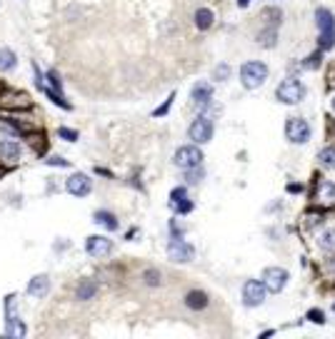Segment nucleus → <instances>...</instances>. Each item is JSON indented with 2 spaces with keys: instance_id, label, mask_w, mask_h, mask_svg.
<instances>
[{
  "instance_id": "nucleus-28",
  "label": "nucleus",
  "mask_w": 335,
  "mask_h": 339,
  "mask_svg": "<svg viewBox=\"0 0 335 339\" xmlns=\"http://www.w3.org/2000/svg\"><path fill=\"white\" fill-rule=\"evenodd\" d=\"M200 177H203V170H200V167H190V170H185V180L190 182V185L200 182Z\"/></svg>"
},
{
  "instance_id": "nucleus-35",
  "label": "nucleus",
  "mask_w": 335,
  "mask_h": 339,
  "mask_svg": "<svg viewBox=\"0 0 335 339\" xmlns=\"http://www.w3.org/2000/svg\"><path fill=\"white\" fill-rule=\"evenodd\" d=\"M318 220H320L318 215H308V220H305V225H308V227H315V225H318Z\"/></svg>"
},
{
  "instance_id": "nucleus-7",
  "label": "nucleus",
  "mask_w": 335,
  "mask_h": 339,
  "mask_svg": "<svg viewBox=\"0 0 335 339\" xmlns=\"http://www.w3.org/2000/svg\"><path fill=\"white\" fill-rule=\"evenodd\" d=\"M167 257H170L173 262H190L193 257H195V249H193V245H188L185 240L173 237V240L167 242Z\"/></svg>"
},
{
  "instance_id": "nucleus-15",
  "label": "nucleus",
  "mask_w": 335,
  "mask_h": 339,
  "mask_svg": "<svg viewBox=\"0 0 335 339\" xmlns=\"http://www.w3.org/2000/svg\"><path fill=\"white\" fill-rule=\"evenodd\" d=\"M318 200L323 204H335V182L323 180L318 185Z\"/></svg>"
},
{
  "instance_id": "nucleus-13",
  "label": "nucleus",
  "mask_w": 335,
  "mask_h": 339,
  "mask_svg": "<svg viewBox=\"0 0 335 339\" xmlns=\"http://www.w3.org/2000/svg\"><path fill=\"white\" fill-rule=\"evenodd\" d=\"M5 307H8V329H5V334H8V337H23L25 324L13 315V297H8V304H5Z\"/></svg>"
},
{
  "instance_id": "nucleus-17",
  "label": "nucleus",
  "mask_w": 335,
  "mask_h": 339,
  "mask_svg": "<svg viewBox=\"0 0 335 339\" xmlns=\"http://www.w3.org/2000/svg\"><path fill=\"white\" fill-rule=\"evenodd\" d=\"M315 18H318V28H320V33H325V30H335V18H333V13H330V10L318 8Z\"/></svg>"
},
{
  "instance_id": "nucleus-37",
  "label": "nucleus",
  "mask_w": 335,
  "mask_h": 339,
  "mask_svg": "<svg viewBox=\"0 0 335 339\" xmlns=\"http://www.w3.org/2000/svg\"><path fill=\"white\" fill-rule=\"evenodd\" d=\"M333 110H335V100H333Z\"/></svg>"
},
{
  "instance_id": "nucleus-34",
  "label": "nucleus",
  "mask_w": 335,
  "mask_h": 339,
  "mask_svg": "<svg viewBox=\"0 0 335 339\" xmlns=\"http://www.w3.org/2000/svg\"><path fill=\"white\" fill-rule=\"evenodd\" d=\"M313 319V322H318V324H323V312H320V309H313L310 315H308Z\"/></svg>"
},
{
  "instance_id": "nucleus-11",
  "label": "nucleus",
  "mask_w": 335,
  "mask_h": 339,
  "mask_svg": "<svg viewBox=\"0 0 335 339\" xmlns=\"http://www.w3.org/2000/svg\"><path fill=\"white\" fill-rule=\"evenodd\" d=\"M190 97H193V105L195 108H208L210 105V97H213V85L210 83H195Z\"/></svg>"
},
{
  "instance_id": "nucleus-14",
  "label": "nucleus",
  "mask_w": 335,
  "mask_h": 339,
  "mask_svg": "<svg viewBox=\"0 0 335 339\" xmlns=\"http://www.w3.org/2000/svg\"><path fill=\"white\" fill-rule=\"evenodd\" d=\"M28 292L33 294V297H45L50 292V279L45 274H38V277H33L30 279V284H28Z\"/></svg>"
},
{
  "instance_id": "nucleus-3",
  "label": "nucleus",
  "mask_w": 335,
  "mask_h": 339,
  "mask_svg": "<svg viewBox=\"0 0 335 339\" xmlns=\"http://www.w3.org/2000/svg\"><path fill=\"white\" fill-rule=\"evenodd\" d=\"M188 135L195 145H205V142H210V137H213V120L208 117V115H200V117H195L190 122V127H188Z\"/></svg>"
},
{
  "instance_id": "nucleus-23",
  "label": "nucleus",
  "mask_w": 335,
  "mask_h": 339,
  "mask_svg": "<svg viewBox=\"0 0 335 339\" xmlns=\"http://www.w3.org/2000/svg\"><path fill=\"white\" fill-rule=\"evenodd\" d=\"M98 292V287L93 282H83L80 287H78V299H93Z\"/></svg>"
},
{
  "instance_id": "nucleus-16",
  "label": "nucleus",
  "mask_w": 335,
  "mask_h": 339,
  "mask_svg": "<svg viewBox=\"0 0 335 339\" xmlns=\"http://www.w3.org/2000/svg\"><path fill=\"white\" fill-rule=\"evenodd\" d=\"M185 304L190 307V309H205L208 307V294L200 292V290H193V292H188V297H185Z\"/></svg>"
},
{
  "instance_id": "nucleus-10",
  "label": "nucleus",
  "mask_w": 335,
  "mask_h": 339,
  "mask_svg": "<svg viewBox=\"0 0 335 339\" xmlns=\"http://www.w3.org/2000/svg\"><path fill=\"white\" fill-rule=\"evenodd\" d=\"M85 249H88V254H90V257H98V259H103V257H108V254L113 252V242H110L108 237L93 234V237H88V242H85Z\"/></svg>"
},
{
  "instance_id": "nucleus-30",
  "label": "nucleus",
  "mask_w": 335,
  "mask_h": 339,
  "mask_svg": "<svg viewBox=\"0 0 335 339\" xmlns=\"http://www.w3.org/2000/svg\"><path fill=\"white\" fill-rule=\"evenodd\" d=\"M48 165H55V167H68L70 162L68 160H63V158H50V160H45Z\"/></svg>"
},
{
  "instance_id": "nucleus-24",
  "label": "nucleus",
  "mask_w": 335,
  "mask_h": 339,
  "mask_svg": "<svg viewBox=\"0 0 335 339\" xmlns=\"http://www.w3.org/2000/svg\"><path fill=\"white\" fill-rule=\"evenodd\" d=\"M183 200H188V190H185V187H175V190L170 192V207H175V204L183 202Z\"/></svg>"
},
{
  "instance_id": "nucleus-26",
  "label": "nucleus",
  "mask_w": 335,
  "mask_h": 339,
  "mask_svg": "<svg viewBox=\"0 0 335 339\" xmlns=\"http://www.w3.org/2000/svg\"><path fill=\"white\" fill-rule=\"evenodd\" d=\"M333 45H335V30L320 33V47H323V50H330Z\"/></svg>"
},
{
  "instance_id": "nucleus-4",
  "label": "nucleus",
  "mask_w": 335,
  "mask_h": 339,
  "mask_svg": "<svg viewBox=\"0 0 335 339\" xmlns=\"http://www.w3.org/2000/svg\"><path fill=\"white\" fill-rule=\"evenodd\" d=\"M285 137L293 142V145H303V142H308V137H310V125H308L303 117H288Z\"/></svg>"
},
{
  "instance_id": "nucleus-5",
  "label": "nucleus",
  "mask_w": 335,
  "mask_h": 339,
  "mask_svg": "<svg viewBox=\"0 0 335 339\" xmlns=\"http://www.w3.org/2000/svg\"><path fill=\"white\" fill-rule=\"evenodd\" d=\"M173 162H175L178 167H183V170L200 167V165H203V152H200V147H198V145H183V147L175 152Z\"/></svg>"
},
{
  "instance_id": "nucleus-21",
  "label": "nucleus",
  "mask_w": 335,
  "mask_h": 339,
  "mask_svg": "<svg viewBox=\"0 0 335 339\" xmlns=\"http://www.w3.org/2000/svg\"><path fill=\"white\" fill-rule=\"evenodd\" d=\"M195 25H198L200 30H208V28L213 25V13H210L208 8H200V10L195 13Z\"/></svg>"
},
{
  "instance_id": "nucleus-9",
  "label": "nucleus",
  "mask_w": 335,
  "mask_h": 339,
  "mask_svg": "<svg viewBox=\"0 0 335 339\" xmlns=\"http://www.w3.org/2000/svg\"><path fill=\"white\" fill-rule=\"evenodd\" d=\"M65 190H68L70 195H75V197H85V195H90V190H93V182H90V177H88V175H83V172H75V175H70V177H68V182H65Z\"/></svg>"
},
{
  "instance_id": "nucleus-29",
  "label": "nucleus",
  "mask_w": 335,
  "mask_h": 339,
  "mask_svg": "<svg viewBox=\"0 0 335 339\" xmlns=\"http://www.w3.org/2000/svg\"><path fill=\"white\" fill-rule=\"evenodd\" d=\"M48 77H50V85H53L55 90H60V88H63V83H60V77H58V72H55V70H50Z\"/></svg>"
},
{
  "instance_id": "nucleus-8",
  "label": "nucleus",
  "mask_w": 335,
  "mask_h": 339,
  "mask_svg": "<svg viewBox=\"0 0 335 339\" xmlns=\"http://www.w3.org/2000/svg\"><path fill=\"white\" fill-rule=\"evenodd\" d=\"M263 284L268 292H283L288 284V272L283 267H268L263 272Z\"/></svg>"
},
{
  "instance_id": "nucleus-19",
  "label": "nucleus",
  "mask_w": 335,
  "mask_h": 339,
  "mask_svg": "<svg viewBox=\"0 0 335 339\" xmlns=\"http://www.w3.org/2000/svg\"><path fill=\"white\" fill-rule=\"evenodd\" d=\"M95 222L103 227H108L110 232L113 229H118V220H115V215L113 212H105V210H100V212H95Z\"/></svg>"
},
{
  "instance_id": "nucleus-36",
  "label": "nucleus",
  "mask_w": 335,
  "mask_h": 339,
  "mask_svg": "<svg viewBox=\"0 0 335 339\" xmlns=\"http://www.w3.org/2000/svg\"><path fill=\"white\" fill-rule=\"evenodd\" d=\"M248 3H250V0H238V5H240V8H248Z\"/></svg>"
},
{
  "instance_id": "nucleus-32",
  "label": "nucleus",
  "mask_w": 335,
  "mask_h": 339,
  "mask_svg": "<svg viewBox=\"0 0 335 339\" xmlns=\"http://www.w3.org/2000/svg\"><path fill=\"white\" fill-rule=\"evenodd\" d=\"M60 137H65V140H78V133H75V130H68V127H63V130H60Z\"/></svg>"
},
{
  "instance_id": "nucleus-18",
  "label": "nucleus",
  "mask_w": 335,
  "mask_h": 339,
  "mask_svg": "<svg viewBox=\"0 0 335 339\" xmlns=\"http://www.w3.org/2000/svg\"><path fill=\"white\" fill-rule=\"evenodd\" d=\"M15 65H18L15 53H13L10 47H0V70L10 72V70H15Z\"/></svg>"
},
{
  "instance_id": "nucleus-27",
  "label": "nucleus",
  "mask_w": 335,
  "mask_h": 339,
  "mask_svg": "<svg viewBox=\"0 0 335 339\" xmlns=\"http://www.w3.org/2000/svg\"><path fill=\"white\" fill-rule=\"evenodd\" d=\"M143 277H145V284H150V287H158L160 284V272L158 270H148Z\"/></svg>"
},
{
  "instance_id": "nucleus-22",
  "label": "nucleus",
  "mask_w": 335,
  "mask_h": 339,
  "mask_svg": "<svg viewBox=\"0 0 335 339\" xmlns=\"http://www.w3.org/2000/svg\"><path fill=\"white\" fill-rule=\"evenodd\" d=\"M318 160H320V165H325V167L335 170V147H325V150H320Z\"/></svg>"
},
{
  "instance_id": "nucleus-2",
  "label": "nucleus",
  "mask_w": 335,
  "mask_h": 339,
  "mask_svg": "<svg viewBox=\"0 0 335 339\" xmlns=\"http://www.w3.org/2000/svg\"><path fill=\"white\" fill-rule=\"evenodd\" d=\"M275 97H278L280 102H285V105H298V102L305 97V88H303V83H300L298 77H288V80H283V83L278 85Z\"/></svg>"
},
{
  "instance_id": "nucleus-6",
  "label": "nucleus",
  "mask_w": 335,
  "mask_h": 339,
  "mask_svg": "<svg viewBox=\"0 0 335 339\" xmlns=\"http://www.w3.org/2000/svg\"><path fill=\"white\" fill-rule=\"evenodd\" d=\"M265 299V284L258 279H248L243 284V304L245 307H260Z\"/></svg>"
},
{
  "instance_id": "nucleus-20",
  "label": "nucleus",
  "mask_w": 335,
  "mask_h": 339,
  "mask_svg": "<svg viewBox=\"0 0 335 339\" xmlns=\"http://www.w3.org/2000/svg\"><path fill=\"white\" fill-rule=\"evenodd\" d=\"M318 245H320V249H325V252H335V229H323Z\"/></svg>"
},
{
  "instance_id": "nucleus-33",
  "label": "nucleus",
  "mask_w": 335,
  "mask_h": 339,
  "mask_svg": "<svg viewBox=\"0 0 335 339\" xmlns=\"http://www.w3.org/2000/svg\"><path fill=\"white\" fill-rule=\"evenodd\" d=\"M225 75H230V68H228V65H220V68L216 70V80H220V77H225Z\"/></svg>"
},
{
  "instance_id": "nucleus-1",
  "label": "nucleus",
  "mask_w": 335,
  "mask_h": 339,
  "mask_svg": "<svg viewBox=\"0 0 335 339\" xmlns=\"http://www.w3.org/2000/svg\"><path fill=\"white\" fill-rule=\"evenodd\" d=\"M268 77V65L265 63H258V60H250L240 68V80L248 90H255L263 85V80Z\"/></svg>"
},
{
  "instance_id": "nucleus-31",
  "label": "nucleus",
  "mask_w": 335,
  "mask_h": 339,
  "mask_svg": "<svg viewBox=\"0 0 335 339\" xmlns=\"http://www.w3.org/2000/svg\"><path fill=\"white\" fill-rule=\"evenodd\" d=\"M173 97H175V95H170V97H167V102H165V105H160V108L155 110V115H158V117H160V115H165L167 110H170V105H173Z\"/></svg>"
},
{
  "instance_id": "nucleus-12",
  "label": "nucleus",
  "mask_w": 335,
  "mask_h": 339,
  "mask_svg": "<svg viewBox=\"0 0 335 339\" xmlns=\"http://www.w3.org/2000/svg\"><path fill=\"white\" fill-rule=\"evenodd\" d=\"M23 158V145L20 142H15V140H3L0 142V160L3 162H18V160Z\"/></svg>"
},
{
  "instance_id": "nucleus-25",
  "label": "nucleus",
  "mask_w": 335,
  "mask_h": 339,
  "mask_svg": "<svg viewBox=\"0 0 335 339\" xmlns=\"http://www.w3.org/2000/svg\"><path fill=\"white\" fill-rule=\"evenodd\" d=\"M258 40H260L263 47H273L275 45V28H273V30H263V33L258 35Z\"/></svg>"
}]
</instances>
